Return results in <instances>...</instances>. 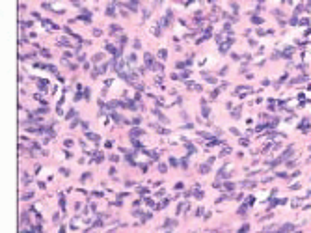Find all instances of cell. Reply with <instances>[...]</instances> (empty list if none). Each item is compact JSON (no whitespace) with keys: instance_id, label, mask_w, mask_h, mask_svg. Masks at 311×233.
I'll use <instances>...</instances> for the list:
<instances>
[{"instance_id":"obj_1","label":"cell","mask_w":311,"mask_h":233,"mask_svg":"<svg viewBox=\"0 0 311 233\" xmlns=\"http://www.w3.org/2000/svg\"><path fill=\"white\" fill-rule=\"evenodd\" d=\"M293 229H294V226L287 224V226H283V227H281V229H279V233H289V231H293Z\"/></svg>"},{"instance_id":"obj_3","label":"cell","mask_w":311,"mask_h":233,"mask_svg":"<svg viewBox=\"0 0 311 233\" xmlns=\"http://www.w3.org/2000/svg\"><path fill=\"white\" fill-rule=\"evenodd\" d=\"M248 229H250V226H248V224H244V226L240 227V229H238V233H246Z\"/></svg>"},{"instance_id":"obj_2","label":"cell","mask_w":311,"mask_h":233,"mask_svg":"<svg viewBox=\"0 0 311 233\" xmlns=\"http://www.w3.org/2000/svg\"><path fill=\"white\" fill-rule=\"evenodd\" d=\"M131 132H132V136H142V134H143V131H142V129H132Z\"/></svg>"}]
</instances>
